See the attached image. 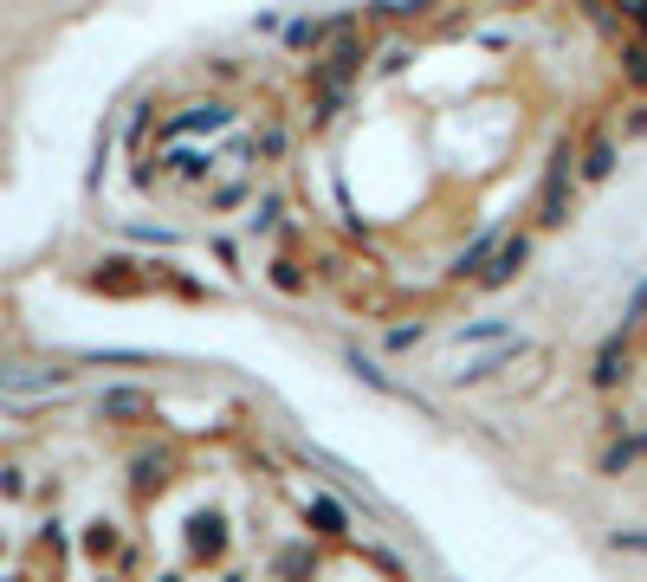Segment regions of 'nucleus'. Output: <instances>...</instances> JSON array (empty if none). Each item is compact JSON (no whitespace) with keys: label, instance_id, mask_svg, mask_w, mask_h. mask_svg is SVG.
Returning <instances> with one entry per match:
<instances>
[{"label":"nucleus","instance_id":"1","mask_svg":"<svg viewBox=\"0 0 647 582\" xmlns=\"http://www.w3.org/2000/svg\"><path fill=\"white\" fill-rule=\"evenodd\" d=\"M615 7H622V13H628V20H635V26H641V39H647V0H615Z\"/></svg>","mask_w":647,"mask_h":582},{"label":"nucleus","instance_id":"2","mask_svg":"<svg viewBox=\"0 0 647 582\" xmlns=\"http://www.w3.org/2000/svg\"><path fill=\"white\" fill-rule=\"evenodd\" d=\"M635 324H647V291H641V298H635Z\"/></svg>","mask_w":647,"mask_h":582}]
</instances>
